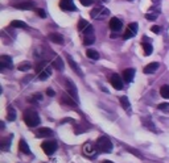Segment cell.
Wrapping results in <instances>:
<instances>
[{
	"instance_id": "30bf717a",
	"label": "cell",
	"mask_w": 169,
	"mask_h": 163,
	"mask_svg": "<svg viewBox=\"0 0 169 163\" xmlns=\"http://www.w3.org/2000/svg\"><path fill=\"white\" fill-rule=\"evenodd\" d=\"M159 15H160V8L157 5H153V7H151L146 13V19L149 20V21H155V20L159 17Z\"/></svg>"
},
{
	"instance_id": "4dcf8cb0",
	"label": "cell",
	"mask_w": 169,
	"mask_h": 163,
	"mask_svg": "<svg viewBox=\"0 0 169 163\" xmlns=\"http://www.w3.org/2000/svg\"><path fill=\"white\" fill-rule=\"evenodd\" d=\"M160 95H161L164 99H168L169 100V84H165L160 88Z\"/></svg>"
},
{
	"instance_id": "44dd1931",
	"label": "cell",
	"mask_w": 169,
	"mask_h": 163,
	"mask_svg": "<svg viewBox=\"0 0 169 163\" xmlns=\"http://www.w3.org/2000/svg\"><path fill=\"white\" fill-rule=\"evenodd\" d=\"M16 8L19 9H34V3L33 2H24L20 4H15Z\"/></svg>"
},
{
	"instance_id": "603a6c76",
	"label": "cell",
	"mask_w": 169,
	"mask_h": 163,
	"mask_svg": "<svg viewBox=\"0 0 169 163\" xmlns=\"http://www.w3.org/2000/svg\"><path fill=\"white\" fill-rule=\"evenodd\" d=\"M50 74H52V70H50V67H45L41 73H38V78H40V80H45V79H48L50 76Z\"/></svg>"
},
{
	"instance_id": "277c9868",
	"label": "cell",
	"mask_w": 169,
	"mask_h": 163,
	"mask_svg": "<svg viewBox=\"0 0 169 163\" xmlns=\"http://www.w3.org/2000/svg\"><path fill=\"white\" fill-rule=\"evenodd\" d=\"M82 151H83V155H86L87 158H95L98 155V149H96V145L92 144V142H86L82 148Z\"/></svg>"
},
{
	"instance_id": "d6986e66",
	"label": "cell",
	"mask_w": 169,
	"mask_h": 163,
	"mask_svg": "<svg viewBox=\"0 0 169 163\" xmlns=\"http://www.w3.org/2000/svg\"><path fill=\"white\" fill-rule=\"evenodd\" d=\"M159 69V63L157 62H152L149 63V65H147L146 67H144V74H153L156 70Z\"/></svg>"
},
{
	"instance_id": "52a82bcc",
	"label": "cell",
	"mask_w": 169,
	"mask_h": 163,
	"mask_svg": "<svg viewBox=\"0 0 169 163\" xmlns=\"http://www.w3.org/2000/svg\"><path fill=\"white\" fill-rule=\"evenodd\" d=\"M138 22H131V24H128V26H127V29L126 32H124V34H123V38L124 39H130L132 37H135L136 33H138Z\"/></svg>"
},
{
	"instance_id": "7402d4cb",
	"label": "cell",
	"mask_w": 169,
	"mask_h": 163,
	"mask_svg": "<svg viewBox=\"0 0 169 163\" xmlns=\"http://www.w3.org/2000/svg\"><path fill=\"white\" fill-rule=\"evenodd\" d=\"M49 39L52 42H54V43H58V45L63 43V37L59 33H50L49 34Z\"/></svg>"
},
{
	"instance_id": "d4e9b609",
	"label": "cell",
	"mask_w": 169,
	"mask_h": 163,
	"mask_svg": "<svg viewBox=\"0 0 169 163\" xmlns=\"http://www.w3.org/2000/svg\"><path fill=\"white\" fill-rule=\"evenodd\" d=\"M143 124H144L146 128H148V130H151V132H153V133L157 132L156 128H155V125H153V122H152L149 118H143Z\"/></svg>"
},
{
	"instance_id": "b9f144b4",
	"label": "cell",
	"mask_w": 169,
	"mask_h": 163,
	"mask_svg": "<svg viewBox=\"0 0 169 163\" xmlns=\"http://www.w3.org/2000/svg\"><path fill=\"white\" fill-rule=\"evenodd\" d=\"M130 2H132V0H130Z\"/></svg>"
},
{
	"instance_id": "74e56055",
	"label": "cell",
	"mask_w": 169,
	"mask_h": 163,
	"mask_svg": "<svg viewBox=\"0 0 169 163\" xmlns=\"http://www.w3.org/2000/svg\"><path fill=\"white\" fill-rule=\"evenodd\" d=\"M151 30L153 32V33H160V32H161V28H160L159 25H153L151 28Z\"/></svg>"
},
{
	"instance_id": "1f68e13d",
	"label": "cell",
	"mask_w": 169,
	"mask_h": 163,
	"mask_svg": "<svg viewBox=\"0 0 169 163\" xmlns=\"http://www.w3.org/2000/svg\"><path fill=\"white\" fill-rule=\"evenodd\" d=\"M7 118L9 121H13V120H16V112H15V109L12 108V107H8L7 108Z\"/></svg>"
},
{
	"instance_id": "9c48e42d",
	"label": "cell",
	"mask_w": 169,
	"mask_h": 163,
	"mask_svg": "<svg viewBox=\"0 0 169 163\" xmlns=\"http://www.w3.org/2000/svg\"><path fill=\"white\" fill-rule=\"evenodd\" d=\"M59 8L62 11H67V12L77 11V7L74 5L73 0H59Z\"/></svg>"
},
{
	"instance_id": "6da1fadb",
	"label": "cell",
	"mask_w": 169,
	"mask_h": 163,
	"mask_svg": "<svg viewBox=\"0 0 169 163\" xmlns=\"http://www.w3.org/2000/svg\"><path fill=\"white\" fill-rule=\"evenodd\" d=\"M23 118L27 126H29V128H34V126H37L40 124V116L34 109H31V108L25 109L23 113Z\"/></svg>"
},
{
	"instance_id": "e575fe53",
	"label": "cell",
	"mask_w": 169,
	"mask_h": 163,
	"mask_svg": "<svg viewBox=\"0 0 169 163\" xmlns=\"http://www.w3.org/2000/svg\"><path fill=\"white\" fill-rule=\"evenodd\" d=\"M157 108H159L160 110H163V112L169 113V103H161V104H159Z\"/></svg>"
},
{
	"instance_id": "e0dca14e",
	"label": "cell",
	"mask_w": 169,
	"mask_h": 163,
	"mask_svg": "<svg viewBox=\"0 0 169 163\" xmlns=\"http://www.w3.org/2000/svg\"><path fill=\"white\" fill-rule=\"evenodd\" d=\"M38 138H48V137H52L53 136V130L49 129V128H41L37 130V134H36Z\"/></svg>"
},
{
	"instance_id": "8992f818",
	"label": "cell",
	"mask_w": 169,
	"mask_h": 163,
	"mask_svg": "<svg viewBox=\"0 0 169 163\" xmlns=\"http://www.w3.org/2000/svg\"><path fill=\"white\" fill-rule=\"evenodd\" d=\"M57 148H58V145L56 141H45L41 144V149L44 150V153H45L46 155H52L53 153H56Z\"/></svg>"
},
{
	"instance_id": "83f0119b",
	"label": "cell",
	"mask_w": 169,
	"mask_h": 163,
	"mask_svg": "<svg viewBox=\"0 0 169 163\" xmlns=\"http://www.w3.org/2000/svg\"><path fill=\"white\" fill-rule=\"evenodd\" d=\"M86 55L90 59H94V61H96V59H99V53L96 50H94V49H87V51H86Z\"/></svg>"
},
{
	"instance_id": "484cf974",
	"label": "cell",
	"mask_w": 169,
	"mask_h": 163,
	"mask_svg": "<svg viewBox=\"0 0 169 163\" xmlns=\"http://www.w3.org/2000/svg\"><path fill=\"white\" fill-rule=\"evenodd\" d=\"M142 46H143V49H144V54H146V55H151L152 54V51H153V47H152V45H151L149 42L143 41Z\"/></svg>"
},
{
	"instance_id": "ba28073f",
	"label": "cell",
	"mask_w": 169,
	"mask_h": 163,
	"mask_svg": "<svg viewBox=\"0 0 169 163\" xmlns=\"http://www.w3.org/2000/svg\"><path fill=\"white\" fill-rule=\"evenodd\" d=\"M65 84H66V91L70 96H73L75 99V101L78 103V92H77V87L73 82H70L69 79H65Z\"/></svg>"
},
{
	"instance_id": "4fadbf2b",
	"label": "cell",
	"mask_w": 169,
	"mask_h": 163,
	"mask_svg": "<svg viewBox=\"0 0 169 163\" xmlns=\"http://www.w3.org/2000/svg\"><path fill=\"white\" fill-rule=\"evenodd\" d=\"M12 58L9 55H2L0 57V66L2 69H12Z\"/></svg>"
},
{
	"instance_id": "5b68a950",
	"label": "cell",
	"mask_w": 169,
	"mask_h": 163,
	"mask_svg": "<svg viewBox=\"0 0 169 163\" xmlns=\"http://www.w3.org/2000/svg\"><path fill=\"white\" fill-rule=\"evenodd\" d=\"M95 42V34H94V28L88 25L83 30V43L84 45H92Z\"/></svg>"
},
{
	"instance_id": "60d3db41",
	"label": "cell",
	"mask_w": 169,
	"mask_h": 163,
	"mask_svg": "<svg viewBox=\"0 0 169 163\" xmlns=\"http://www.w3.org/2000/svg\"><path fill=\"white\" fill-rule=\"evenodd\" d=\"M102 163H114V162H111V161H103Z\"/></svg>"
},
{
	"instance_id": "9a60e30c",
	"label": "cell",
	"mask_w": 169,
	"mask_h": 163,
	"mask_svg": "<svg viewBox=\"0 0 169 163\" xmlns=\"http://www.w3.org/2000/svg\"><path fill=\"white\" fill-rule=\"evenodd\" d=\"M75 99L73 96H70V95H67V93H63L62 96H61V103L62 104H65V105H69V107H75L77 105V101H74Z\"/></svg>"
},
{
	"instance_id": "ab89813d",
	"label": "cell",
	"mask_w": 169,
	"mask_h": 163,
	"mask_svg": "<svg viewBox=\"0 0 169 163\" xmlns=\"http://www.w3.org/2000/svg\"><path fill=\"white\" fill-rule=\"evenodd\" d=\"M152 3H153V5H157V4L160 3V0H152Z\"/></svg>"
},
{
	"instance_id": "5bb4252c",
	"label": "cell",
	"mask_w": 169,
	"mask_h": 163,
	"mask_svg": "<svg viewBox=\"0 0 169 163\" xmlns=\"http://www.w3.org/2000/svg\"><path fill=\"white\" fill-rule=\"evenodd\" d=\"M65 55H66V59H67V62H69L70 67H71V69H73V70L75 71V74H77L78 76H81V78H82V76H83V74H82L81 69H79V66L77 65V62H74V61H73V58H71L69 54H65Z\"/></svg>"
},
{
	"instance_id": "3957f363",
	"label": "cell",
	"mask_w": 169,
	"mask_h": 163,
	"mask_svg": "<svg viewBox=\"0 0 169 163\" xmlns=\"http://www.w3.org/2000/svg\"><path fill=\"white\" fill-rule=\"evenodd\" d=\"M108 15H110V11H108L106 7H103V5L95 7L94 9L90 12V17L94 19V20H103V19H106Z\"/></svg>"
},
{
	"instance_id": "f35d334b",
	"label": "cell",
	"mask_w": 169,
	"mask_h": 163,
	"mask_svg": "<svg viewBox=\"0 0 169 163\" xmlns=\"http://www.w3.org/2000/svg\"><path fill=\"white\" fill-rule=\"evenodd\" d=\"M46 95H48V96H54L56 92H54V91L52 90V88H48V90H46Z\"/></svg>"
},
{
	"instance_id": "f546056e",
	"label": "cell",
	"mask_w": 169,
	"mask_h": 163,
	"mask_svg": "<svg viewBox=\"0 0 169 163\" xmlns=\"http://www.w3.org/2000/svg\"><path fill=\"white\" fill-rule=\"evenodd\" d=\"M31 69H32V63L31 62H21L17 66V70H20V71H28Z\"/></svg>"
},
{
	"instance_id": "ac0fdd59",
	"label": "cell",
	"mask_w": 169,
	"mask_h": 163,
	"mask_svg": "<svg viewBox=\"0 0 169 163\" xmlns=\"http://www.w3.org/2000/svg\"><path fill=\"white\" fill-rule=\"evenodd\" d=\"M12 138H13V136H8V137H4L0 140V149L2 150H7L8 148L11 146V141H12Z\"/></svg>"
},
{
	"instance_id": "cb8c5ba5",
	"label": "cell",
	"mask_w": 169,
	"mask_h": 163,
	"mask_svg": "<svg viewBox=\"0 0 169 163\" xmlns=\"http://www.w3.org/2000/svg\"><path fill=\"white\" fill-rule=\"evenodd\" d=\"M52 66H53L56 70L61 71V70H63V61L59 57H56V59L53 61V63H52Z\"/></svg>"
},
{
	"instance_id": "2e32d148",
	"label": "cell",
	"mask_w": 169,
	"mask_h": 163,
	"mask_svg": "<svg viewBox=\"0 0 169 163\" xmlns=\"http://www.w3.org/2000/svg\"><path fill=\"white\" fill-rule=\"evenodd\" d=\"M134 76H135V70L134 69H127L123 71V80L126 83H131L134 80Z\"/></svg>"
},
{
	"instance_id": "4316f807",
	"label": "cell",
	"mask_w": 169,
	"mask_h": 163,
	"mask_svg": "<svg viewBox=\"0 0 169 163\" xmlns=\"http://www.w3.org/2000/svg\"><path fill=\"white\" fill-rule=\"evenodd\" d=\"M119 101H120V105L123 107V109H130V107H131V104H130V100H128V97L127 96H120L119 97Z\"/></svg>"
},
{
	"instance_id": "7c38bea8",
	"label": "cell",
	"mask_w": 169,
	"mask_h": 163,
	"mask_svg": "<svg viewBox=\"0 0 169 163\" xmlns=\"http://www.w3.org/2000/svg\"><path fill=\"white\" fill-rule=\"evenodd\" d=\"M110 28H111L112 32H119V30L123 28L122 20L118 19V17H112V19L110 20Z\"/></svg>"
},
{
	"instance_id": "d590c367",
	"label": "cell",
	"mask_w": 169,
	"mask_h": 163,
	"mask_svg": "<svg viewBox=\"0 0 169 163\" xmlns=\"http://www.w3.org/2000/svg\"><path fill=\"white\" fill-rule=\"evenodd\" d=\"M34 12L37 13L40 17H42V19H45L46 17V13H45V11L41 9V8H34Z\"/></svg>"
},
{
	"instance_id": "8fae6325",
	"label": "cell",
	"mask_w": 169,
	"mask_h": 163,
	"mask_svg": "<svg viewBox=\"0 0 169 163\" xmlns=\"http://www.w3.org/2000/svg\"><path fill=\"white\" fill-rule=\"evenodd\" d=\"M110 83L112 84V87H114L115 90H122L123 88V80H122V78H120L118 74H112L111 75Z\"/></svg>"
},
{
	"instance_id": "ffe728a7",
	"label": "cell",
	"mask_w": 169,
	"mask_h": 163,
	"mask_svg": "<svg viewBox=\"0 0 169 163\" xmlns=\"http://www.w3.org/2000/svg\"><path fill=\"white\" fill-rule=\"evenodd\" d=\"M19 150L23 154H27V155H29V154H31V149H29V146H28V144L25 142V140H20V142H19Z\"/></svg>"
},
{
	"instance_id": "836d02e7",
	"label": "cell",
	"mask_w": 169,
	"mask_h": 163,
	"mask_svg": "<svg viewBox=\"0 0 169 163\" xmlns=\"http://www.w3.org/2000/svg\"><path fill=\"white\" fill-rule=\"evenodd\" d=\"M88 25H90V24H88L84 19H79V21H78V30H84Z\"/></svg>"
},
{
	"instance_id": "7a4b0ae2",
	"label": "cell",
	"mask_w": 169,
	"mask_h": 163,
	"mask_svg": "<svg viewBox=\"0 0 169 163\" xmlns=\"http://www.w3.org/2000/svg\"><path fill=\"white\" fill-rule=\"evenodd\" d=\"M99 153H110L112 150V142L107 136H100L95 142Z\"/></svg>"
},
{
	"instance_id": "8d00e7d4",
	"label": "cell",
	"mask_w": 169,
	"mask_h": 163,
	"mask_svg": "<svg viewBox=\"0 0 169 163\" xmlns=\"http://www.w3.org/2000/svg\"><path fill=\"white\" fill-rule=\"evenodd\" d=\"M79 2H81V4L83 7H90L91 4L96 3V0H79Z\"/></svg>"
},
{
	"instance_id": "d6a6232c",
	"label": "cell",
	"mask_w": 169,
	"mask_h": 163,
	"mask_svg": "<svg viewBox=\"0 0 169 163\" xmlns=\"http://www.w3.org/2000/svg\"><path fill=\"white\" fill-rule=\"evenodd\" d=\"M123 146H124V149H126V150H128V151H130V153H132L135 157H138V158H143V155H142V154H140V151H139V150H136V149H134V148H131V146H127V145H123Z\"/></svg>"
},
{
	"instance_id": "f1b7e54d",
	"label": "cell",
	"mask_w": 169,
	"mask_h": 163,
	"mask_svg": "<svg viewBox=\"0 0 169 163\" xmlns=\"http://www.w3.org/2000/svg\"><path fill=\"white\" fill-rule=\"evenodd\" d=\"M11 26L12 28H23V29H27L28 25L24 21H20V20H13V21L11 22Z\"/></svg>"
}]
</instances>
